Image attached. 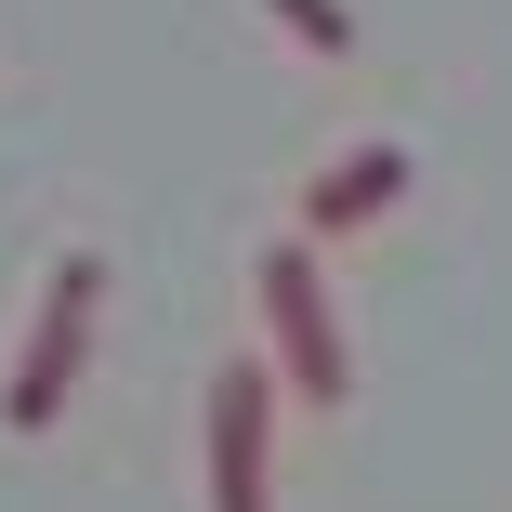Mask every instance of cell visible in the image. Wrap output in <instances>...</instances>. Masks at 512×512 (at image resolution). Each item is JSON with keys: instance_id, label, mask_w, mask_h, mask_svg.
I'll list each match as a JSON object with an SVG mask.
<instances>
[{"instance_id": "cell-2", "label": "cell", "mask_w": 512, "mask_h": 512, "mask_svg": "<svg viewBox=\"0 0 512 512\" xmlns=\"http://www.w3.org/2000/svg\"><path fill=\"white\" fill-rule=\"evenodd\" d=\"M250 302H263V368L289 407H342L355 394V342H342V302H329V263L316 237H276L250 263Z\"/></svg>"}, {"instance_id": "cell-5", "label": "cell", "mask_w": 512, "mask_h": 512, "mask_svg": "<svg viewBox=\"0 0 512 512\" xmlns=\"http://www.w3.org/2000/svg\"><path fill=\"white\" fill-rule=\"evenodd\" d=\"M263 27H289V53L342 66V53H355V0H263Z\"/></svg>"}, {"instance_id": "cell-3", "label": "cell", "mask_w": 512, "mask_h": 512, "mask_svg": "<svg viewBox=\"0 0 512 512\" xmlns=\"http://www.w3.org/2000/svg\"><path fill=\"white\" fill-rule=\"evenodd\" d=\"M276 368L263 355H224L211 394H197V486L211 512H276Z\"/></svg>"}, {"instance_id": "cell-1", "label": "cell", "mask_w": 512, "mask_h": 512, "mask_svg": "<svg viewBox=\"0 0 512 512\" xmlns=\"http://www.w3.org/2000/svg\"><path fill=\"white\" fill-rule=\"evenodd\" d=\"M92 329H106V250H53L40 302H27V342L0 368V434H53L66 421V394L92 368Z\"/></svg>"}, {"instance_id": "cell-4", "label": "cell", "mask_w": 512, "mask_h": 512, "mask_svg": "<svg viewBox=\"0 0 512 512\" xmlns=\"http://www.w3.org/2000/svg\"><path fill=\"white\" fill-rule=\"evenodd\" d=\"M407 184H421V158H407V145H342L316 184H302V237H316V250H329V237H368Z\"/></svg>"}]
</instances>
